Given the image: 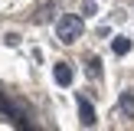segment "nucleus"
<instances>
[{
    "label": "nucleus",
    "mask_w": 134,
    "mask_h": 131,
    "mask_svg": "<svg viewBox=\"0 0 134 131\" xmlns=\"http://www.w3.org/2000/svg\"><path fill=\"white\" fill-rule=\"evenodd\" d=\"M0 115H7L16 128H23L26 124V111L20 108V105H13V102H7V98H0Z\"/></svg>",
    "instance_id": "2"
},
{
    "label": "nucleus",
    "mask_w": 134,
    "mask_h": 131,
    "mask_svg": "<svg viewBox=\"0 0 134 131\" xmlns=\"http://www.w3.org/2000/svg\"><path fill=\"white\" fill-rule=\"evenodd\" d=\"M88 72H92V75H102V62H98V59H88Z\"/></svg>",
    "instance_id": "8"
},
{
    "label": "nucleus",
    "mask_w": 134,
    "mask_h": 131,
    "mask_svg": "<svg viewBox=\"0 0 134 131\" xmlns=\"http://www.w3.org/2000/svg\"><path fill=\"white\" fill-rule=\"evenodd\" d=\"M79 118H82L85 128H92V124H95V108H92L88 98H79Z\"/></svg>",
    "instance_id": "3"
},
{
    "label": "nucleus",
    "mask_w": 134,
    "mask_h": 131,
    "mask_svg": "<svg viewBox=\"0 0 134 131\" xmlns=\"http://www.w3.org/2000/svg\"><path fill=\"white\" fill-rule=\"evenodd\" d=\"M111 49H115V56H128V52H131V39L128 36H115Z\"/></svg>",
    "instance_id": "5"
},
{
    "label": "nucleus",
    "mask_w": 134,
    "mask_h": 131,
    "mask_svg": "<svg viewBox=\"0 0 134 131\" xmlns=\"http://www.w3.org/2000/svg\"><path fill=\"white\" fill-rule=\"evenodd\" d=\"M82 10H85L82 17H88V13H95V0H85V7H82Z\"/></svg>",
    "instance_id": "9"
},
{
    "label": "nucleus",
    "mask_w": 134,
    "mask_h": 131,
    "mask_svg": "<svg viewBox=\"0 0 134 131\" xmlns=\"http://www.w3.org/2000/svg\"><path fill=\"white\" fill-rule=\"evenodd\" d=\"M121 111L124 115H134V95L131 92H121Z\"/></svg>",
    "instance_id": "6"
},
{
    "label": "nucleus",
    "mask_w": 134,
    "mask_h": 131,
    "mask_svg": "<svg viewBox=\"0 0 134 131\" xmlns=\"http://www.w3.org/2000/svg\"><path fill=\"white\" fill-rule=\"evenodd\" d=\"M56 36L62 39V43H75V39H82V17H75V13L59 17V23H56Z\"/></svg>",
    "instance_id": "1"
},
{
    "label": "nucleus",
    "mask_w": 134,
    "mask_h": 131,
    "mask_svg": "<svg viewBox=\"0 0 134 131\" xmlns=\"http://www.w3.org/2000/svg\"><path fill=\"white\" fill-rule=\"evenodd\" d=\"M52 13H59V10H56V7H52V3H46L43 10H39V17H36V20H39V23H46V20H49Z\"/></svg>",
    "instance_id": "7"
},
{
    "label": "nucleus",
    "mask_w": 134,
    "mask_h": 131,
    "mask_svg": "<svg viewBox=\"0 0 134 131\" xmlns=\"http://www.w3.org/2000/svg\"><path fill=\"white\" fill-rule=\"evenodd\" d=\"M52 75H56V82H59V85H72V66H65V62H56Z\"/></svg>",
    "instance_id": "4"
}]
</instances>
